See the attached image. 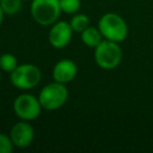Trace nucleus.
Returning a JSON list of instances; mask_svg holds the SVG:
<instances>
[{
	"instance_id": "4",
	"label": "nucleus",
	"mask_w": 153,
	"mask_h": 153,
	"mask_svg": "<svg viewBox=\"0 0 153 153\" xmlns=\"http://www.w3.org/2000/svg\"><path fill=\"white\" fill-rule=\"evenodd\" d=\"M68 94L69 92L66 84L54 80L53 82H49L42 87L38 94V99L43 110L54 111L62 108L66 104Z\"/></svg>"
},
{
	"instance_id": "5",
	"label": "nucleus",
	"mask_w": 153,
	"mask_h": 153,
	"mask_svg": "<svg viewBox=\"0 0 153 153\" xmlns=\"http://www.w3.org/2000/svg\"><path fill=\"white\" fill-rule=\"evenodd\" d=\"M42 79V73L38 66L33 63H22L10 73L11 84L18 90L27 91L36 87Z\"/></svg>"
},
{
	"instance_id": "15",
	"label": "nucleus",
	"mask_w": 153,
	"mask_h": 153,
	"mask_svg": "<svg viewBox=\"0 0 153 153\" xmlns=\"http://www.w3.org/2000/svg\"><path fill=\"white\" fill-rule=\"evenodd\" d=\"M13 143L10 135L0 133V153H11L13 151Z\"/></svg>"
},
{
	"instance_id": "11",
	"label": "nucleus",
	"mask_w": 153,
	"mask_h": 153,
	"mask_svg": "<svg viewBox=\"0 0 153 153\" xmlns=\"http://www.w3.org/2000/svg\"><path fill=\"white\" fill-rule=\"evenodd\" d=\"M69 24L74 32H82L86 27L90 26V18L84 13H75L73 14L72 19L69 20Z\"/></svg>"
},
{
	"instance_id": "13",
	"label": "nucleus",
	"mask_w": 153,
	"mask_h": 153,
	"mask_svg": "<svg viewBox=\"0 0 153 153\" xmlns=\"http://www.w3.org/2000/svg\"><path fill=\"white\" fill-rule=\"evenodd\" d=\"M0 6L2 7L5 14L13 16L20 11L22 0H0Z\"/></svg>"
},
{
	"instance_id": "10",
	"label": "nucleus",
	"mask_w": 153,
	"mask_h": 153,
	"mask_svg": "<svg viewBox=\"0 0 153 153\" xmlns=\"http://www.w3.org/2000/svg\"><path fill=\"white\" fill-rule=\"evenodd\" d=\"M80 35H81V42L86 47L93 48V49L104 39L99 29H98V26H91L90 25L82 32H80Z\"/></svg>"
},
{
	"instance_id": "2",
	"label": "nucleus",
	"mask_w": 153,
	"mask_h": 153,
	"mask_svg": "<svg viewBox=\"0 0 153 153\" xmlns=\"http://www.w3.org/2000/svg\"><path fill=\"white\" fill-rule=\"evenodd\" d=\"M93 56L98 67L105 71H111L118 67L122 61L123 53L120 47V43L109 39H103L94 48Z\"/></svg>"
},
{
	"instance_id": "14",
	"label": "nucleus",
	"mask_w": 153,
	"mask_h": 153,
	"mask_svg": "<svg viewBox=\"0 0 153 153\" xmlns=\"http://www.w3.org/2000/svg\"><path fill=\"white\" fill-rule=\"evenodd\" d=\"M61 11L66 14H75L81 7V0H60Z\"/></svg>"
},
{
	"instance_id": "17",
	"label": "nucleus",
	"mask_w": 153,
	"mask_h": 153,
	"mask_svg": "<svg viewBox=\"0 0 153 153\" xmlns=\"http://www.w3.org/2000/svg\"><path fill=\"white\" fill-rule=\"evenodd\" d=\"M0 80H1V69H0Z\"/></svg>"
},
{
	"instance_id": "9",
	"label": "nucleus",
	"mask_w": 153,
	"mask_h": 153,
	"mask_svg": "<svg viewBox=\"0 0 153 153\" xmlns=\"http://www.w3.org/2000/svg\"><path fill=\"white\" fill-rule=\"evenodd\" d=\"M76 74H78V66L73 60L69 59H62L57 61L51 71L53 79L62 84H68L73 81Z\"/></svg>"
},
{
	"instance_id": "7",
	"label": "nucleus",
	"mask_w": 153,
	"mask_h": 153,
	"mask_svg": "<svg viewBox=\"0 0 153 153\" xmlns=\"http://www.w3.org/2000/svg\"><path fill=\"white\" fill-rule=\"evenodd\" d=\"M73 32L74 31L69 22L57 20L53 25H50V29L48 32V41L53 48L62 49L69 44Z\"/></svg>"
},
{
	"instance_id": "1",
	"label": "nucleus",
	"mask_w": 153,
	"mask_h": 153,
	"mask_svg": "<svg viewBox=\"0 0 153 153\" xmlns=\"http://www.w3.org/2000/svg\"><path fill=\"white\" fill-rule=\"evenodd\" d=\"M98 29L104 39L114 41L117 43L123 42L129 32L127 22L115 12L103 14L98 20Z\"/></svg>"
},
{
	"instance_id": "12",
	"label": "nucleus",
	"mask_w": 153,
	"mask_h": 153,
	"mask_svg": "<svg viewBox=\"0 0 153 153\" xmlns=\"http://www.w3.org/2000/svg\"><path fill=\"white\" fill-rule=\"evenodd\" d=\"M18 66L17 57L11 53H4L0 55V69L2 72L11 73Z\"/></svg>"
},
{
	"instance_id": "16",
	"label": "nucleus",
	"mask_w": 153,
	"mask_h": 153,
	"mask_svg": "<svg viewBox=\"0 0 153 153\" xmlns=\"http://www.w3.org/2000/svg\"><path fill=\"white\" fill-rule=\"evenodd\" d=\"M4 18H5V12H4L2 7L0 6V25L2 24V22H4Z\"/></svg>"
},
{
	"instance_id": "8",
	"label": "nucleus",
	"mask_w": 153,
	"mask_h": 153,
	"mask_svg": "<svg viewBox=\"0 0 153 153\" xmlns=\"http://www.w3.org/2000/svg\"><path fill=\"white\" fill-rule=\"evenodd\" d=\"M10 137L14 147L26 148L29 147L35 139V129L29 121L20 120L14 123L10 129Z\"/></svg>"
},
{
	"instance_id": "3",
	"label": "nucleus",
	"mask_w": 153,
	"mask_h": 153,
	"mask_svg": "<svg viewBox=\"0 0 153 153\" xmlns=\"http://www.w3.org/2000/svg\"><path fill=\"white\" fill-rule=\"evenodd\" d=\"M61 13L60 0H32L30 4L32 19L42 26L53 25L59 20Z\"/></svg>"
},
{
	"instance_id": "6",
	"label": "nucleus",
	"mask_w": 153,
	"mask_h": 153,
	"mask_svg": "<svg viewBox=\"0 0 153 153\" xmlns=\"http://www.w3.org/2000/svg\"><path fill=\"white\" fill-rule=\"evenodd\" d=\"M42 109L38 97H35L31 93H20L13 102V111L19 120L29 122L35 121L39 117Z\"/></svg>"
}]
</instances>
